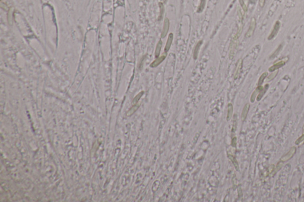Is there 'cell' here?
<instances>
[{"mask_svg": "<svg viewBox=\"0 0 304 202\" xmlns=\"http://www.w3.org/2000/svg\"><path fill=\"white\" fill-rule=\"evenodd\" d=\"M255 27H256V20H255V18L253 17V18H252V19H251L250 27H249L248 32H247L246 35H245V37H246L247 38H249V37H251V36L253 35V34H254Z\"/></svg>", "mask_w": 304, "mask_h": 202, "instance_id": "6da1fadb", "label": "cell"}, {"mask_svg": "<svg viewBox=\"0 0 304 202\" xmlns=\"http://www.w3.org/2000/svg\"><path fill=\"white\" fill-rule=\"evenodd\" d=\"M296 148L295 146H293L292 148L290 149L289 152L280 159V161L281 162H286V161H289V159L292 158L293 155H294L296 152Z\"/></svg>", "mask_w": 304, "mask_h": 202, "instance_id": "7a4b0ae2", "label": "cell"}, {"mask_svg": "<svg viewBox=\"0 0 304 202\" xmlns=\"http://www.w3.org/2000/svg\"><path fill=\"white\" fill-rule=\"evenodd\" d=\"M169 26H170L169 20V19H168V18H165V20H164L163 30H162V34H161L162 38L165 37L167 35L168 31H169Z\"/></svg>", "mask_w": 304, "mask_h": 202, "instance_id": "3957f363", "label": "cell"}, {"mask_svg": "<svg viewBox=\"0 0 304 202\" xmlns=\"http://www.w3.org/2000/svg\"><path fill=\"white\" fill-rule=\"evenodd\" d=\"M280 21H276V23H275L274 27H273V29L272 30V32H271V33L269 36L268 37V40H270L271 39H273V38H274L277 35V33H278L279 30L280 29Z\"/></svg>", "mask_w": 304, "mask_h": 202, "instance_id": "277c9868", "label": "cell"}, {"mask_svg": "<svg viewBox=\"0 0 304 202\" xmlns=\"http://www.w3.org/2000/svg\"><path fill=\"white\" fill-rule=\"evenodd\" d=\"M167 53H165V55H162L161 56H160V57H158L154 61L152 62V63L150 64V66L151 68H156L157 67L158 65H159L160 64H161L162 62L165 59L166 57H167Z\"/></svg>", "mask_w": 304, "mask_h": 202, "instance_id": "5b68a950", "label": "cell"}, {"mask_svg": "<svg viewBox=\"0 0 304 202\" xmlns=\"http://www.w3.org/2000/svg\"><path fill=\"white\" fill-rule=\"evenodd\" d=\"M285 64H286V60H280V61L277 62L276 64H275L274 65H273L272 66H271L270 68H269V71L270 72L275 71H276L278 69H279L280 68H281L282 66H284Z\"/></svg>", "mask_w": 304, "mask_h": 202, "instance_id": "8992f818", "label": "cell"}, {"mask_svg": "<svg viewBox=\"0 0 304 202\" xmlns=\"http://www.w3.org/2000/svg\"><path fill=\"white\" fill-rule=\"evenodd\" d=\"M238 37L237 36H235V37L234 38V40H232V43L230 44V57L232 58L233 56H234V55L235 53V49L236 48V46H237V40H238Z\"/></svg>", "mask_w": 304, "mask_h": 202, "instance_id": "52a82bcc", "label": "cell"}, {"mask_svg": "<svg viewBox=\"0 0 304 202\" xmlns=\"http://www.w3.org/2000/svg\"><path fill=\"white\" fill-rule=\"evenodd\" d=\"M173 35L172 33H171L169 35V36H168L167 43H166V46H165V51L166 53H167V52L169 51L170 48H171V44L172 43V42H173Z\"/></svg>", "mask_w": 304, "mask_h": 202, "instance_id": "ba28073f", "label": "cell"}, {"mask_svg": "<svg viewBox=\"0 0 304 202\" xmlns=\"http://www.w3.org/2000/svg\"><path fill=\"white\" fill-rule=\"evenodd\" d=\"M263 88H264L263 87H262L261 86H258V87L255 89V90L254 91V92H253L252 95H251V98H250V101H251V103H254L255 102V99H256L257 96H258V94H259V92H260Z\"/></svg>", "mask_w": 304, "mask_h": 202, "instance_id": "9c48e42d", "label": "cell"}, {"mask_svg": "<svg viewBox=\"0 0 304 202\" xmlns=\"http://www.w3.org/2000/svg\"><path fill=\"white\" fill-rule=\"evenodd\" d=\"M250 106L249 104H245V106H244V108H243V110H242V114H241V119H242V121H244L245 119L247 118V114L248 113V112H249V109H250Z\"/></svg>", "mask_w": 304, "mask_h": 202, "instance_id": "30bf717a", "label": "cell"}, {"mask_svg": "<svg viewBox=\"0 0 304 202\" xmlns=\"http://www.w3.org/2000/svg\"><path fill=\"white\" fill-rule=\"evenodd\" d=\"M202 43V40H200V41L198 42L197 43L196 47H195V48H194V54H193V57L194 58V59H196L197 58V57H198V52H199L200 46H201Z\"/></svg>", "mask_w": 304, "mask_h": 202, "instance_id": "8fae6325", "label": "cell"}, {"mask_svg": "<svg viewBox=\"0 0 304 202\" xmlns=\"http://www.w3.org/2000/svg\"><path fill=\"white\" fill-rule=\"evenodd\" d=\"M233 112H234V108H233V106L231 103H229L228 105V114H227V120L229 121L232 118Z\"/></svg>", "mask_w": 304, "mask_h": 202, "instance_id": "7c38bea8", "label": "cell"}, {"mask_svg": "<svg viewBox=\"0 0 304 202\" xmlns=\"http://www.w3.org/2000/svg\"><path fill=\"white\" fill-rule=\"evenodd\" d=\"M268 88H269V85L266 84L264 86V88H263V90H261L260 92H259V94H258V96H257V100L258 101V102H259V101H260V100H261V98H262L263 96H264V94L265 93V92L267 91V89Z\"/></svg>", "mask_w": 304, "mask_h": 202, "instance_id": "4fadbf2b", "label": "cell"}, {"mask_svg": "<svg viewBox=\"0 0 304 202\" xmlns=\"http://www.w3.org/2000/svg\"><path fill=\"white\" fill-rule=\"evenodd\" d=\"M162 44H163V43H162L161 40H160L159 42H158L157 44L156 48V50H155V57L156 58L159 56L160 53H161V48H162Z\"/></svg>", "mask_w": 304, "mask_h": 202, "instance_id": "5bb4252c", "label": "cell"}, {"mask_svg": "<svg viewBox=\"0 0 304 202\" xmlns=\"http://www.w3.org/2000/svg\"><path fill=\"white\" fill-rule=\"evenodd\" d=\"M242 60L240 59L238 60V64H237V66H236V72H235V78H236V76L238 75L239 74H240V71L241 69V68H242Z\"/></svg>", "mask_w": 304, "mask_h": 202, "instance_id": "9a60e30c", "label": "cell"}, {"mask_svg": "<svg viewBox=\"0 0 304 202\" xmlns=\"http://www.w3.org/2000/svg\"><path fill=\"white\" fill-rule=\"evenodd\" d=\"M267 75H268V73H267V72H264V73L261 75L260 78H259V80H258V86H261V85H262L263 82H264V80H265V78L267 77Z\"/></svg>", "mask_w": 304, "mask_h": 202, "instance_id": "2e32d148", "label": "cell"}, {"mask_svg": "<svg viewBox=\"0 0 304 202\" xmlns=\"http://www.w3.org/2000/svg\"><path fill=\"white\" fill-rule=\"evenodd\" d=\"M228 156H229V159L232 161V162H233V164H234L235 167L236 168V169H237V170H238L239 165H238V162H237V161H236V159H235V158L234 156H232V155H229Z\"/></svg>", "mask_w": 304, "mask_h": 202, "instance_id": "e0dca14e", "label": "cell"}, {"mask_svg": "<svg viewBox=\"0 0 304 202\" xmlns=\"http://www.w3.org/2000/svg\"><path fill=\"white\" fill-rule=\"evenodd\" d=\"M278 72H279V71L277 70L275 71H273V72H272V73H271L270 75H269L268 77H267V81H271L274 79L276 76H277Z\"/></svg>", "mask_w": 304, "mask_h": 202, "instance_id": "ac0fdd59", "label": "cell"}, {"mask_svg": "<svg viewBox=\"0 0 304 202\" xmlns=\"http://www.w3.org/2000/svg\"><path fill=\"white\" fill-rule=\"evenodd\" d=\"M144 93L143 91H141V92H140V93L137 95V96H135V97L134 98L133 100V104H136L137 103L139 102V100L140 99V98L141 97V96H143V94Z\"/></svg>", "mask_w": 304, "mask_h": 202, "instance_id": "d6986e66", "label": "cell"}, {"mask_svg": "<svg viewBox=\"0 0 304 202\" xmlns=\"http://www.w3.org/2000/svg\"><path fill=\"white\" fill-rule=\"evenodd\" d=\"M140 106V104H135L134 106L132 108H131V110L129 111V112L128 113V115H130V114H132L133 113H134L135 111L137 110V109Z\"/></svg>", "mask_w": 304, "mask_h": 202, "instance_id": "ffe728a7", "label": "cell"}, {"mask_svg": "<svg viewBox=\"0 0 304 202\" xmlns=\"http://www.w3.org/2000/svg\"><path fill=\"white\" fill-rule=\"evenodd\" d=\"M281 49H282V45H281H281H280V46H279L278 48H277V50H276V51L274 52V53H273V54L271 56V59H273V58L276 57V56L277 55H278V54L279 53V52L281 51Z\"/></svg>", "mask_w": 304, "mask_h": 202, "instance_id": "44dd1931", "label": "cell"}, {"mask_svg": "<svg viewBox=\"0 0 304 202\" xmlns=\"http://www.w3.org/2000/svg\"><path fill=\"white\" fill-rule=\"evenodd\" d=\"M303 142H304V134H303L301 137H300L299 138H298L296 141L295 144L296 145H300L301 143H303Z\"/></svg>", "mask_w": 304, "mask_h": 202, "instance_id": "7402d4cb", "label": "cell"}, {"mask_svg": "<svg viewBox=\"0 0 304 202\" xmlns=\"http://www.w3.org/2000/svg\"><path fill=\"white\" fill-rule=\"evenodd\" d=\"M206 0H201V4H200V5L199 6V9H198V12H201L202 11V10H203L204 6H205L206 4Z\"/></svg>", "mask_w": 304, "mask_h": 202, "instance_id": "603a6c76", "label": "cell"}, {"mask_svg": "<svg viewBox=\"0 0 304 202\" xmlns=\"http://www.w3.org/2000/svg\"><path fill=\"white\" fill-rule=\"evenodd\" d=\"M240 3L241 5V7H242V8L243 10H244L245 12H246L247 11V5H245L244 0H240Z\"/></svg>", "mask_w": 304, "mask_h": 202, "instance_id": "cb8c5ba5", "label": "cell"}, {"mask_svg": "<svg viewBox=\"0 0 304 202\" xmlns=\"http://www.w3.org/2000/svg\"><path fill=\"white\" fill-rule=\"evenodd\" d=\"M231 145H232V146L233 147H236V137H235V138L232 139V143H231Z\"/></svg>", "mask_w": 304, "mask_h": 202, "instance_id": "d4e9b609", "label": "cell"}, {"mask_svg": "<svg viewBox=\"0 0 304 202\" xmlns=\"http://www.w3.org/2000/svg\"><path fill=\"white\" fill-rule=\"evenodd\" d=\"M159 6H160V8H161V15L162 16V14H163V12L164 11V8H163V4L160 3H159Z\"/></svg>", "mask_w": 304, "mask_h": 202, "instance_id": "484cf974", "label": "cell"}, {"mask_svg": "<svg viewBox=\"0 0 304 202\" xmlns=\"http://www.w3.org/2000/svg\"><path fill=\"white\" fill-rule=\"evenodd\" d=\"M265 0H259V4L261 7H263L265 4Z\"/></svg>", "mask_w": 304, "mask_h": 202, "instance_id": "4316f807", "label": "cell"}, {"mask_svg": "<svg viewBox=\"0 0 304 202\" xmlns=\"http://www.w3.org/2000/svg\"><path fill=\"white\" fill-rule=\"evenodd\" d=\"M303 134H304V125H303Z\"/></svg>", "mask_w": 304, "mask_h": 202, "instance_id": "83f0119b", "label": "cell"}]
</instances>
